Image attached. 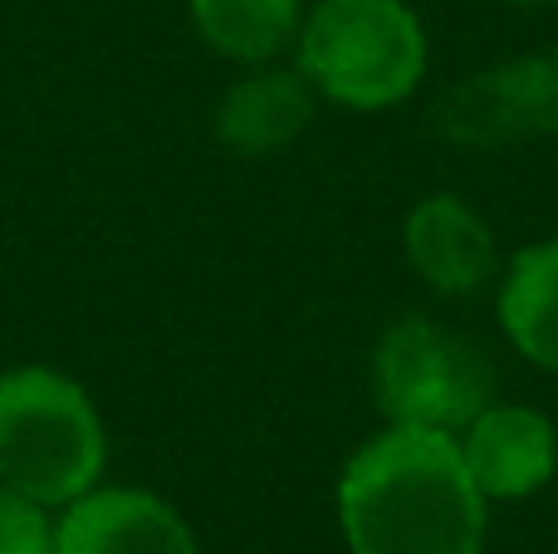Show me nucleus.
<instances>
[{"mask_svg":"<svg viewBox=\"0 0 558 554\" xmlns=\"http://www.w3.org/2000/svg\"><path fill=\"white\" fill-rule=\"evenodd\" d=\"M373 388L387 422L456 437L490 402V363L471 339L412 314L377 344Z\"/></svg>","mask_w":558,"mask_h":554,"instance_id":"obj_4","label":"nucleus"},{"mask_svg":"<svg viewBox=\"0 0 558 554\" xmlns=\"http://www.w3.org/2000/svg\"><path fill=\"white\" fill-rule=\"evenodd\" d=\"M108 461L104 418L74 378L54 369L0 373V481L45 510L98 486Z\"/></svg>","mask_w":558,"mask_h":554,"instance_id":"obj_2","label":"nucleus"},{"mask_svg":"<svg viewBox=\"0 0 558 554\" xmlns=\"http://www.w3.org/2000/svg\"><path fill=\"white\" fill-rule=\"evenodd\" d=\"M402 245L412 270L436 294H475L495 270V231L471 202L451 192L422 196L407 212Z\"/></svg>","mask_w":558,"mask_h":554,"instance_id":"obj_8","label":"nucleus"},{"mask_svg":"<svg viewBox=\"0 0 558 554\" xmlns=\"http://www.w3.org/2000/svg\"><path fill=\"white\" fill-rule=\"evenodd\" d=\"M505 5H520V10H558V0H505Z\"/></svg>","mask_w":558,"mask_h":554,"instance_id":"obj_13","label":"nucleus"},{"mask_svg":"<svg viewBox=\"0 0 558 554\" xmlns=\"http://www.w3.org/2000/svg\"><path fill=\"white\" fill-rule=\"evenodd\" d=\"M0 554H54V526L39 501L0 481Z\"/></svg>","mask_w":558,"mask_h":554,"instance_id":"obj_12","label":"nucleus"},{"mask_svg":"<svg viewBox=\"0 0 558 554\" xmlns=\"http://www.w3.org/2000/svg\"><path fill=\"white\" fill-rule=\"evenodd\" d=\"M441 137L461 147H505L558 133V49L505 59L465 74L436 108Z\"/></svg>","mask_w":558,"mask_h":554,"instance_id":"obj_5","label":"nucleus"},{"mask_svg":"<svg viewBox=\"0 0 558 554\" xmlns=\"http://www.w3.org/2000/svg\"><path fill=\"white\" fill-rule=\"evenodd\" d=\"M338 526L348 554H481L485 496L451 432L387 422L338 477Z\"/></svg>","mask_w":558,"mask_h":554,"instance_id":"obj_1","label":"nucleus"},{"mask_svg":"<svg viewBox=\"0 0 558 554\" xmlns=\"http://www.w3.org/2000/svg\"><path fill=\"white\" fill-rule=\"evenodd\" d=\"M54 554H196V535L153 491L94 486L59 510Z\"/></svg>","mask_w":558,"mask_h":554,"instance_id":"obj_7","label":"nucleus"},{"mask_svg":"<svg viewBox=\"0 0 558 554\" xmlns=\"http://www.w3.org/2000/svg\"><path fill=\"white\" fill-rule=\"evenodd\" d=\"M294 45L314 94L357 113L402 104L426 74V29L407 0H318Z\"/></svg>","mask_w":558,"mask_h":554,"instance_id":"obj_3","label":"nucleus"},{"mask_svg":"<svg viewBox=\"0 0 558 554\" xmlns=\"http://www.w3.org/2000/svg\"><path fill=\"white\" fill-rule=\"evenodd\" d=\"M314 84L299 69L251 64L216 108V137L241 157H270L314 123Z\"/></svg>","mask_w":558,"mask_h":554,"instance_id":"obj_9","label":"nucleus"},{"mask_svg":"<svg viewBox=\"0 0 558 554\" xmlns=\"http://www.w3.org/2000/svg\"><path fill=\"white\" fill-rule=\"evenodd\" d=\"M202 39L226 59L270 64L294 45L304 25V0H186Z\"/></svg>","mask_w":558,"mask_h":554,"instance_id":"obj_11","label":"nucleus"},{"mask_svg":"<svg viewBox=\"0 0 558 554\" xmlns=\"http://www.w3.org/2000/svg\"><path fill=\"white\" fill-rule=\"evenodd\" d=\"M500 329L514 353L544 373H558V236L524 245L500 280Z\"/></svg>","mask_w":558,"mask_h":554,"instance_id":"obj_10","label":"nucleus"},{"mask_svg":"<svg viewBox=\"0 0 558 554\" xmlns=\"http://www.w3.org/2000/svg\"><path fill=\"white\" fill-rule=\"evenodd\" d=\"M456 447L485 501H524L558 471V427L539 408L520 402H485L456 432Z\"/></svg>","mask_w":558,"mask_h":554,"instance_id":"obj_6","label":"nucleus"}]
</instances>
